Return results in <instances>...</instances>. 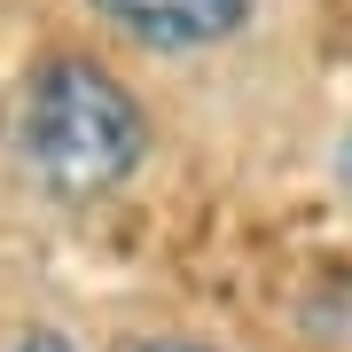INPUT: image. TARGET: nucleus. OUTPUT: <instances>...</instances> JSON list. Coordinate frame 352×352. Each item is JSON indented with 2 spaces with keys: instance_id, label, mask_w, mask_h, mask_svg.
Wrapping results in <instances>:
<instances>
[{
  "instance_id": "obj_1",
  "label": "nucleus",
  "mask_w": 352,
  "mask_h": 352,
  "mask_svg": "<svg viewBox=\"0 0 352 352\" xmlns=\"http://www.w3.org/2000/svg\"><path fill=\"white\" fill-rule=\"evenodd\" d=\"M8 149L47 204H102L149 164V102L102 47H39L8 102Z\"/></svg>"
},
{
  "instance_id": "obj_4",
  "label": "nucleus",
  "mask_w": 352,
  "mask_h": 352,
  "mask_svg": "<svg viewBox=\"0 0 352 352\" xmlns=\"http://www.w3.org/2000/svg\"><path fill=\"white\" fill-rule=\"evenodd\" d=\"M133 352H212V344H196V337H149V344H133Z\"/></svg>"
},
{
  "instance_id": "obj_3",
  "label": "nucleus",
  "mask_w": 352,
  "mask_h": 352,
  "mask_svg": "<svg viewBox=\"0 0 352 352\" xmlns=\"http://www.w3.org/2000/svg\"><path fill=\"white\" fill-rule=\"evenodd\" d=\"M0 352H78V344L63 337V329H24V337H8Z\"/></svg>"
},
{
  "instance_id": "obj_5",
  "label": "nucleus",
  "mask_w": 352,
  "mask_h": 352,
  "mask_svg": "<svg viewBox=\"0 0 352 352\" xmlns=\"http://www.w3.org/2000/svg\"><path fill=\"white\" fill-rule=\"evenodd\" d=\"M337 188L352 196V133H344V149H337Z\"/></svg>"
},
{
  "instance_id": "obj_2",
  "label": "nucleus",
  "mask_w": 352,
  "mask_h": 352,
  "mask_svg": "<svg viewBox=\"0 0 352 352\" xmlns=\"http://www.w3.org/2000/svg\"><path fill=\"white\" fill-rule=\"evenodd\" d=\"M71 8L141 63H219L274 24L282 0H71Z\"/></svg>"
}]
</instances>
